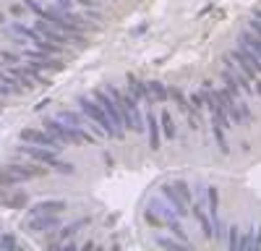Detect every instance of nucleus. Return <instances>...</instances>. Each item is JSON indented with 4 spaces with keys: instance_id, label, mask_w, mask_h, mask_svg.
<instances>
[{
    "instance_id": "1",
    "label": "nucleus",
    "mask_w": 261,
    "mask_h": 251,
    "mask_svg": "<svg viewBox=\"0 0 261 251\" xmlns=\"http://www.w3.org/2000/svg\"><path fill=\"white\" fill-rule=\"evenodd\" d=\"M107 94H110V97L115 99L118 110H120V115H123V126H125V131L144 134V131H146V126H144V115H141V110H139V102H136L134 97H130V94H125V92L115 89V84H110V87H107Z\"/></svg>"
},
{
    "instance_id": "2",
    "label": "nucleus",
    "mask_w": 261,
    "mask_h": 251,
    "mask_svg": "<svg viewBox=\"0 0 261 251\" xmlns=\"http://www.w3.org/2000/svg\"><path fill=\"white\" fill-rule=\"evenodd\" d=\"M162 196L172 204V212L178 217L188 215V207L193 204V194L186 181H172V183H162Z\"/></svg>"
},
{
    "instance_id": "3",
    "label": "nucleus",
    "mask_w": 261,
    "mask_h": 251,
    "mask_svg": "<svg viewBox=\"0 0 261 251\" xmlns=\"http://www.w3.org/2000/svg\"><path fill=\"white\" fill-rule=\"evenodd\" d=\"M79 105H81V113L89 118L92 123H97V129L105 134V136H110V139H115V129H113V123H110V118H107V113L102 110V105L92 97V94H84V97H79Z\"/></svg>"
},
{
    "instance_id": "4",
    "label": "nucleus",
    "mask_w": 261,
    "mask_h": 251,
    "mask_svg": "<svg viewBox=\"0 0 261 251\" xmlns=\"http://www.w3.org/2000/svg\"><path fill=\"white\" fill-rule=\"evenodd\" d=\"M227 58L235 63V68L241 71V73H243L251 84H253V81L261 76V60H258L253 53H248L246 47H238V50H232Z\"/></svg>"
},
{
    "instance_id": "5",
    "label": "nucleus",
    "mask_w": 261,
    "mask_h": 251,
    "mask_svg": "<svg viewBox=\"0 0 261 251\" xmlns=\"http://www.w3.org/2000/svg\"><path fill=\"white\" fill-rule=\"evenodd\" d=\"M92 97L102 105V110L107 113V118H110L113 129H115V139H123V136H125V126H123V115H120V110H118L115 99H113L110 94H107V92H102V89H94V92H92Z\"/></svg>"
},
{
    "instance_id": "6",
    "label": "nucleus",
    "mask_w": 261,
    "mask_h": 251,
    "mask_svg": "<svg viewBox=\"0 0 261 251\" xmlns=\"http://www.w3.org/2000/svg\"><path fill=\"white\" fill-rule=\"evenodd\" d=\"M21 141H32V144H39V146L60 149V141L50 131H45V129H24V131H21Z\"/></svg>"
},
{
    "instance_id": "7",
    "label": "nucleus",
    "mask_w": 261,
    "mask_h": 251,
    "mask_svg": "<svg viewBox=\"0 0 261 251\" xmlns=\"http://www.w3.org/2000/svg\"><path fill=\"white\" fill-rule=\"evenodd\" d=\"M34 29L45 37L47 42H55V45H73V42H79V39H73L71 34H63V32H58L55 27H50L47 21H37Z\"/></svg>"
},
{
    "instance_id": "8",
    "label": "nucleus",
    "mask_w": 261,
    "mask_h": 251,
    "mask_svg": "<svg viewBox=\"0 0 261 251\" xmlns=\"http://www.w3.org/2000/svg\"><path fill=\"white\" fill-rule=\"evenodd\" d=\"M167 94H170V99H175V105H178V110L186 115V120L191 123V129H199L196 126V113H193V108H191V102L186 99V94H183V89H178V87H172V89H167Z\"/></svg>"
},
{
    "instance_id": "9",
    "label": "nucleus",
    "mask_w": 261,
    "mask_h": 251,
    "mask_svg": "<svg viewBox=\"0 0 261 251\" xmlns=\"http://www.w3.org/2000/svg\"><path fill=\"white\" fill-rule=\"evenodd\" d=\"M60 225V215H37L34 220L27 222V228L37 230V233H42V230H55Z\"/></svg>"
},
{
    "instance_id": "10",
    "label": "nucleus",
    "mask_w": 261,
    "mask_h": 251,
    "mask_svg": "<svg viewBox=\"0 0 261 251\" xmlns=\"http://www.w3.org/2000/svg\"><path fill=\"white\" fill-rule=\"evenodd\" d=\"M128 94L134 97L139 105H141V102H151V99H149V92H146V84L139 81V79H134V76H128Z\"/></svg>"
},
{
    "instance_id": "11",
    "label": "nucleus",
    "mask_w": 261,
    "mask_h": 251,
    "mask_svg": "<svg viewBox=\"0 0 261 251\" xmlns=\"http://www.w3.org/2000/svg\"><path fill=\"white\" fill-rule=\"evenodd\" d=\"M144 123H146V129H149V146H151V149H160V126H157V115H154V113H146Z\"/></svg>"
},
{
    "instance_id": "12",
    "label": "nucleus",
    "mask_w": 261,
    "mask_h": 251,
    "mask_svg": "<svg viewBox=\"0 0 261 251\" xmlns=\"http://www.w3.org/2000/svg\"><path fill=\"white\" fill-rule=\"evenodd\" d=\"M65 207H68L65 202L55 199V202H42V204H37V207L32 209V212H34V215H60Z\"/></svg>"
},
{
    "instance_id": "13",
    "label": "nucleus",
    "mask_w": 261,
    "mask_h": 251,
    "mask_svg": "<svg viewBox=\"0 0 261 251\" xmlns=\"http://www.w3.org/2000/svg\"><path fill=\"white\" fill-rule=\"evenodd\" d=\"M146 92H149V99H157L160 105H165V102L170 99L167 87H165L162 81H149V84H146Z\"/></svg>"
},
{
    "instance_id": "14",
    "label": "nucleus",
    "mask_w": 261,
    "mask_h": 251,
    "mask_svg": "<svg viewBox=\"0 0 261 251\" xmlns=\"http://www.w3.org/2000/svg\"><path fill=\"white\" fill-rule=\"evenodd\" d=\"M241 47H246L248 53H253V55L261 60V39H258L253 32H243V34H241Z\"/></svg>"
},
{
    "instance_id": "15",
    "label": "nucleus",
    "mask_w": 261,
    "mask_h": 251,
    "mask_svg": "<svg viewBox=\"0 0 261 251\" xmlns=\"http://www.w3.org/2000/svg\"><path fill=\"white\" fill-rule=\"evenodd\" d=\"M206 199H209V217H212V222H217L220 220V199H217V188L214 186L206 188Z\"/></svg>"
},
{
    "instance_id": "16",
    "label": "nucleus",
    "mask_w": 261,
    "mask_h": 251,
    "mask_svg": "<svg viewBox=\"0 0 261 251\" xmlns=\"http://www.w3.org/2000/svg\"><path fill=\"white\" fill-rule=\"evenodd\" d=\"M193 217L201 222V228H204V236H212V230H214V222H212V217H209V215L204 212V209H201L199 204L193 207Z\"/></svg>"
},
{
    "instance_id": "17",
    "label": "nucleus",
    "mask_w": 261,
    "mask_h": 251,
    "mask_svg": "<svg viewBox=\"0 0 261 251\" xmlns=\"http://www.w3.org/2000/svg\"><path fill=\"white\" fill-rule=\"evenodd\" d=\"M162 134H165V139H175V123H172V115H170V110H162Z\"/></svg>"
},
{
    "instance_id": "18",
    "label": "nucleus",
    "mask_w": 261,
    "mask_h": 251,
    "mask_svg": "<svg viewBox=\"0 0 261 251\" xmlns=\"http://www.w3.org/2000/svg\"><path fill=\"white\" fill-rule=\"evenodd\" d=\"M191 108H193V113H201V110L206 108V97H204V92H193V94H191Z\"/></svg>"
},
{
    "instance_id": "19",
    "label": "nucleus",
    "mask_w": 261,
    "mask_h": 251,
    "mask_svg": "<svg viewBox=\"0 0 261 251\" xmlns=\"http://www.w3.org/2000/svg\"><path fill=\"white\" fill-rule=\"evenodd\" d=\"M144 217H146V222H149V225H154V228H165V222H167L165 217H160V215L151 212V209H146V215H144Z\"/></svg>"
},
{
    "instance_id": "20",
    "label": "nucleus",
    "mask_w": 261,
    "mask_h": 251,
    "mask_svg": "<svg viewBox=\"0 0 261 251\" xmlns=\"http://www.w3.org/2000/svg\"><path fill=\"white\" fill-rule=\"evenodd\" d=\"M76 6H81L84 11H97V6H99V0H73Z\"/></svg>"
},
{
    "instance_id": "21",
    "label": "nucleus",
    "mask_w": 261,
    "mask_h": 251,
    "mask_svg": "<svg viewBox=\"0 0 261 251\" xmlns=\"http://www.w3.org/2000/svg\"><path fill=\"white\" fill-rule=\"evenodd\" d=\"M227 246L230 248H238V228H230L227 230Z\"/></svg>"
},
{
    "instance_id": "22",
    "label": "nucleus",
    "mask_w": 261,
    "mask_h": 251,
    "mask_svg": "<svg viewBox=\"0 0 261 251\" xmlns=\"http://www.w3.org/2000/svg\"><path fill=\"white\" fill-rule=\"evenodd\" d=\"M251 32H253V34H256V37H258V39H261V21H258V18H256V16H253V18H251Z\"/></svg>"
},
{
    "instance_id": "23",
    "label": "nucleus",
    "mask_w": 261,
    "mask_h": 251,
    "mask_svg": "<svg viewBox=\"0 0 261 251\" xmlns=\"http://www.w3.org/2000/svg\"><path fill=\"white\" fill-rule=\"evenodd\" d=\"M253 84H256V87H253V92H256V94H258V97H261V79H256V81H253Z\"/></svg>"
}]
</instances>
